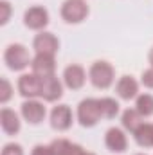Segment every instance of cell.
I'll return each instance as SVG.
<instances>
[{
	"mask_svg": "<svg viewBox=\"0 0 153 155\" xmlns=\"http://www.w3.org/2000/svg\"><path fill=\"white\" fill-rule=\"evenodd\" d=\"M31 56L25 45L22 43H11L5 47L4 51V63L7 65V69L15 71V72H22L24 69H27L31 65Z\"/></svg>",
	"mask_w": 153,
	"mask_h": 155,
	"instance_id": "cell-2",
	"label": "cell"
},
{
	"mask_svg": "<svg viewBox=\"0 0 153 155\" xmlns=\"http://www.w3.org/2000/svg\"><path fill=\"white\" fill-rule=\"evenodd\" d=\"M135 110L142 117L153 116V96L151 94H139L135 97Z\"/></svg>",
	"mask_w": 153,
	"mask_h": 155,
	"instance_id": "cell-18",
	"label": "cell"
},
{
	"mask_svg": "<svg viewBox=\"0 0 153 155\" xmlns=\"http://www.w3.org/2000/svg\"><path fill=\"white\" fill-rule=\"evenodd\" d=\"M99 108L105 119H114L119 116V103L114 97H99Z\"/></svg>",
	"mask_w": 153,
	"mask_h": 155,
	"instance_id": "cell-19",
	"label": "cell"
},
{
	"mask_svg": "<svg viewBox=\"0 0 153 155\" xmlns=\"http://www.w3.org/2000/svg\"><path fill=\"white\" fill-rule=\"evenodd\" d=\"M0 155H24V148L18 143H7V144H4Z\"/></svg>",
	"mask_w": 153,
	"mask_h": 155,
	"instance_id": "cell-22",
	"label": "cell"
},
{
	"mask_svg": "<svg viewBox=\"0 0 153 155\" xmlns=\"http://www.w3.org/2000/svg\"><path fill=\"white\" fill-rule=\"evenodd\" d=\"M16 88H18V94L25 99H36L41 96V78L36 76L34 72H29V74H22L18 78V83H16Z\"/></svg>",
	"mask_w": 153,
	"mask_h": 155,
	"instance_id": "cell-5",
	"label": "cell"
},
{
	"mask_svg": "<svg viewBox=\"0 0 153 155\" xmlns=\"http://www.w3.org/2000/svg\"><path fill=\"white\" fill-rule=\"evenodd\" d=\"M31 69L40 78L54 76V72H56V60L50 54H36L33 58V61H31Z\"/></svg>",
	"mask_w": 153,
	"mask_h": 155,
	"instance_id": "cell-13",
	"label": "cell"
},
{
	"mask_svg": "<svg viewBox=\"0 0 153 155\" xmlns=\"http://www.w3.org/2000/svg\"><path fill=\"white\" fill-rule=\"evenodd\" d=\"M77 121L83 128H92L96 126L103 116H101V108H99V99H94V97H85L79 101L77 105Z\"/></svg>",
	"mask_w": 153,
	"mask_h": 155,
	"instance_id": "cell-3",
	"label": "cell"
},
{
	"mask_svg": "<svg viewBox=\"0 0 153 155\" xmlns=\"http://www.w3.org/2000/svg\"><path fill=\"white\" fill-rule=\"evenodd\" d=\"M24 25L31 31H45L49 25V11L43 5H33L24 13Z\"/></svg>",
	"mask_w": 153,
	"mask_h": 155,
	"instance_id": "cell-6",
	"label": "cell"
},
{
	"mask_svg": "<svg viewBox=\"0 0 153 155\" xmlns=\"http://www.w3.org/2000/svg\"><path fill=\"white\" fill-rule=\"evenodd\" d=\"M141 83H142L146 88H153V67H150L148 71L142 72V76H141Z\"/></svg>",
	"mask_w": 153,
	"mask_h": 155,
	"instance_id": "cell-25",
	"label": "cell"
},
{
	"mask_svg": "<svg viewBox=\"0 0 153 155\" xmlns=\"http://www.w3.org/2000/svg\"><path fill=\"white\" fill-rule=\"evenodd\" d=\"M74 123V116L70 107L67 105H56L50 110V126L56 132H67Z\"/></svg>",
	"mask_w": 153,
	"mask_h": 155,
	"instance_id": "cell-9",
	"label": "cell"
},
{
	"mask_svg": "<svg viewBox=\"0 0 153 155\" xmlns=\"http://www.w3.org/2000/svg\"><path fill=\"white\" fill-rule=\"evenodd\" d=\"M61 155H85V150H83V146H79L76 143H70L69 141V144L65 146V150H63Z\"/></svg>",
	"mask_w": 153,
	"mask_h": 155,
	"instance_id": "cell-24",
	"label": "cell"
},
{
	"mask_svg": "<svg viewBox=\"0 0 153 155\" xmlns=\"http://www.w3.org/2000/svg\"><path fill=\"white\" fill-rule=\"evenodd\" d=\"M61 96H63V83L56 78V74L54 76L41 78V96L40 97H43V101L54 103Z\"/></svg>",
	"mask_w": 153,
	"mask_h": 155,
	"instance_id": "cell-12",
	"label": "cell"
},
{
	"mask_svg": "<svg viewBox=\"0 0 153 155\" xmlns=\"http://www.w3.org/2000/svg\"><path fill=\"white\" fill-rule=\"evenodd\" d=\"M88 79L90 83L99 88V90H106L114 85L115 81V69L112 63L105 61V60H97L90 65L88 69Z\"/></svg>",
	"mask_w": 153,
	"mask_h": 155,
	"instance_id": "cell-1",
	"label": "cell"
},
{
	"mask_svg": "<svg viewBox=\"0 0 153 155\" xmlns=\"http://www.w3.org/2000/svg\"><path fill=\"white\" fill-rule=\"evenodd\" d=\"M20 114L24 121H27L29 124H40L47 116V110H45V105L38 99H25L20 107Z\"/></svg>",
	"mask_w": 153,
	"mask_h": 155,
	"instance_id": "cell-8",
	"label": "cell"
},
{
	"mask_svg": "<svg viewBox=\"0 0 153 155\" xmlns=\"http://www.w3.org/2000/svg\"><path fill=\"white\" fill-rule=\"evenodd\" d=\"M0 126L5 135H16L22 128L20 116L11 108H2L0 110Z\"/></svg>",
	"mask_w": 153,
	"mask_h": 155,
	"instance_id": "cell-15",
	"label": "cell"
},
{
	"mask_svg": "<svg viewBox=\"0 0 153 155\" xmlns=\"http://www.w3.org/2000/svg\"><path fill=\"white\" fill-rule=\"evenodd\" d=\"M105 146L112 153H122V152H126V148H128V137H126L124 130L117 128V126L108 128L106 134H105Z\"/></svg>",
	"mask_w": 153,
	"mask_h": 155,
	"instance_id": "cell-10",
	"label": "cell"
},
{
	"mask_svg": "<svg viewBox=\"0 0 153 155\" xmlns=\"http://www.w3.org/2000/svg\"><path fill=\"white\" fill-rule=\"evenodd\" d=\"M148 61H150V65L153 67V47L150 49V54H148Z\"/></svg>",
	"mask_w": 153,
	"mask_h": 155,
	"instance_id": "cell-27",
	"label": "cell"
},
{
	"mask_svg": "<svg viewBox=\"0 0 153 155\" xmlns=\"http://www.w3.org/2000/svg\"><path fill=\"white\" fill-rule=\"evenodd\" d=\"M33 49H34L36 54L56 56V52L60 51V40L49 31H40L33 40Z\"/></svg>",
	"mask_w": 153,
	"mask_h": 155,
	"instance_id": "cell-7",
	"label": "cell"
},
{
	"mask_svg": "<svg viewBox=\"0 0 153 155\" xmlns=\"http://www.w3.org/2000/svg\"><path fill=\"white\" fill-rule=\"evenodd\" d=\"M133 139L141 148H153V124L142 123L133 132Z\"/></svg>",
	"mask_w": 153,
	"mask_h": 155,
	"instance_id": "cell-16",
	"label": "cell"
},
{
	"mask_svg": "<svg viewBox=\"0 0 153 155\" xmlns=\"http://www.w3.org/2000/svg\"><path fill=\"white\" fill-rule=\"evenodd\" d=\"M31 155H54V153H52L50 144H36V146L33 148Z\"/></svg>",
	"mask_w": 153,
	"mask_h": 155,
	"instance_id": "cell-26",
	"label": "cell"
},
{
	"mask_svg": "<svg viewBox=\"0 0 153 155\" xmlns=\"http://www.w3.org/2000/svg\"><path fill=\"white\" fill-rule=\"evenodd\" d=\"M69 144V141L67 139H54L52 143H50V148H52V153L54 155H61L63 153V150H65V146Z\"/></svg>",
	"mask_w": 153,
	"mask_h": 155,
	"instance_id": "cell-23",
	"label": "cell"
},
{
	"mask_svg": "<svg viewBox=\"0 0 153 155\" xmlns=\"http://www.w3.org/2000/svg\"><path fill=\"white\" fill-rule=\"evenodd\" d=\"M115 94L124 99V101H130V99H135L139 96V83L133 76H121L119 81L115 83Z\"/></svg>",
	"mask_w": 153,
	"mask_h": 155,
	"instance_id": "cell-14",
	"label": "cell"
},
{
	"mask_svg": "<svg viewBox=\"0 0 153 155\" xmlns=\"http://www.w3.org/2000/svg\"><path fill=\"white\" fill-rule=\"evenodd\" d=\"M142 123H144V121H142V116H141L135 108H128V110H124L122 116H121V124H122V128H124L126 132H132V134H133Z\"/></svg>",
	"mask_w": 153,
	"mask_h": 155,
	"instance_id": "cell-17",
	"label": "cell"
},
{
	"mask_svg": "<svg viewBox=\"0 0 153 155\" xmlns=\"http://www.w3.org/2000/svg\"><path fill=\"white\" fill-rule=\"evenodd\" d=\"M88 13L90 7L85 0H65L60 9V15L67 24H81L83 20H86Z\"/></svg>",
	"mask_w": 153,
	"mask_h": 155,
	"instance_id": "cell-4",
	"label": "cell"
},
{
	"mask_svg": "<svg viewBox=\"0 0 153 155\" xmlns=\"http://www.w3.org/2000/svg\"><path fill=\"white\" fill-rule=\"evenodd\" d=\"M11 4L7 0H0V25H5L9 20H11Z\"/></svg>",
	"mask_w": 153,
	"mask_h": 155,
	"instance_id": "cell-21",
	"label": "cell"
},
{
	"mask_svg": "<svg viewBox=\"0 0 153 155\" xmlns=\"http://www.w3.org/2000/svg\"><path fill=\"white\" fill-rule=\"evenodd\" d=\"M86 83V71L77 65V63H72L69 67H65L63 71V85L70 90H79L83 88Z\"/></svg>",
	"mask_w": 153,
	"mask_h": 155,
	"instance_id": "cell-11",
	"label": "cell"
},
{
	"mask_svg": "<svg viewBox=\"0 0 153 155\" xmlns=\"http://www.w3.org/2000/svg\"><path fill=\"white\" fill-rule=\"evenodd\" d=\"M11 97H13V85L7 78H2L0 79V103L5 105Z\"/></svg>",
	"mask_w": 153,
	"mask_h": 155,
	"instance_id": "cell-20",
	"label": "cell"
},
{
	"mask_svg": "<svg viewBox=\"0 0 153 155\" xmlns=\"http://www.w3.org/2000/svg\"><path fill=\"white\" fill-rule=\"evenodd\" d=\"M85 155H96V153H92V152H85Z\"/></svg>",
	"mask_w": 153,
	"mask_h": 155,
	"instance_id": "cell-28",
	"label": "cell"
},
{
	"mask_svg": "<svg viewBox=\"0 0 153 155\" xmlns=\"http://www.w3.org/2000/svg\"><path fill=\"white\" fill-rule=\"evenodd\" d=\"M135 155H146V153H135Z\"/></svg>",
	"mask_w": 153,
	"mask_h": 155,
	"instance_id": "cell-29",
	"label": "cell"
}]
</instances>
